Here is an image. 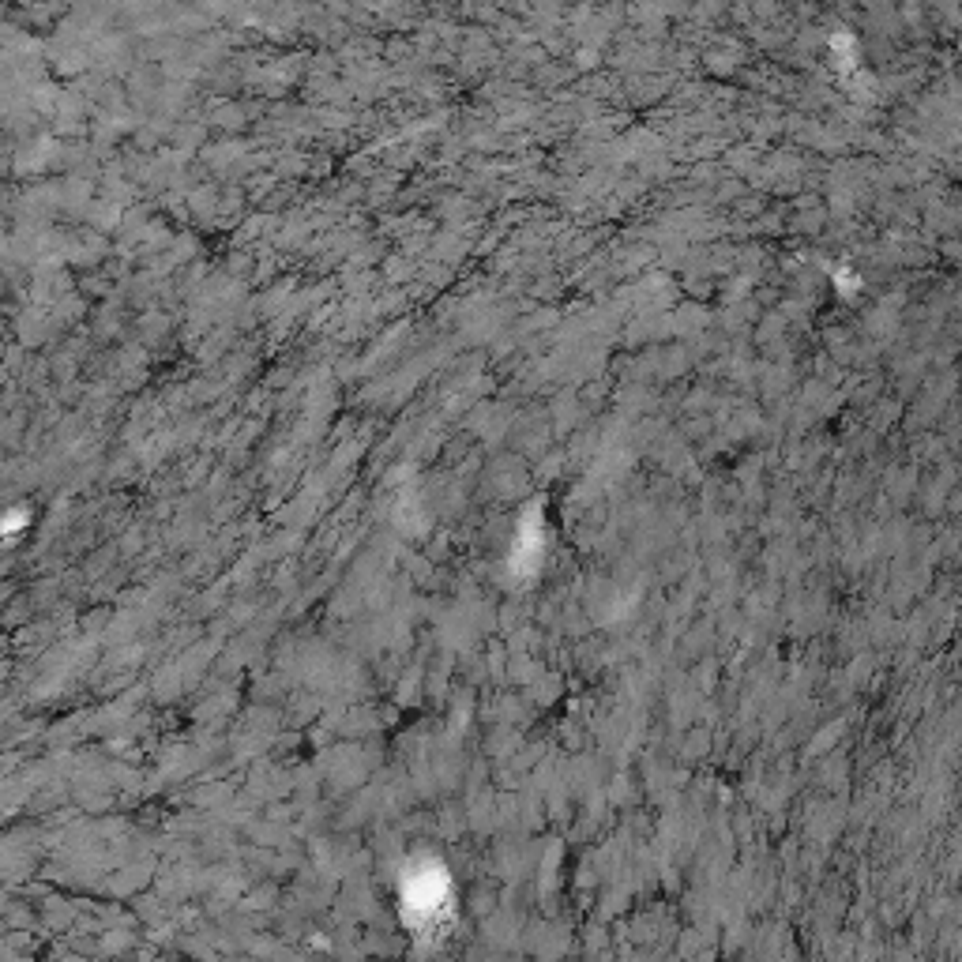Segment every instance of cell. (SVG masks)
Returning a JSON list of instances; mask_svg holds the SVG:
<instances>
[{
    "label": "cell",
    "mask_w": 962,
    "mask_h": 962,
    "mask_svg": "<svg viewBox=\"0 0 962 962\" xmlns=\"http://www.w3.org/2000/svg\"><path fill=\"white\" fill-rule=\"evenodd\" d=\"M403 910L406 917L418 925V929H429L433 921L451 914V884L444 869H429V865H418V869L406 876L403 884Z\"/></svg>",
    "instance_id": "1"
}]
</instances>
